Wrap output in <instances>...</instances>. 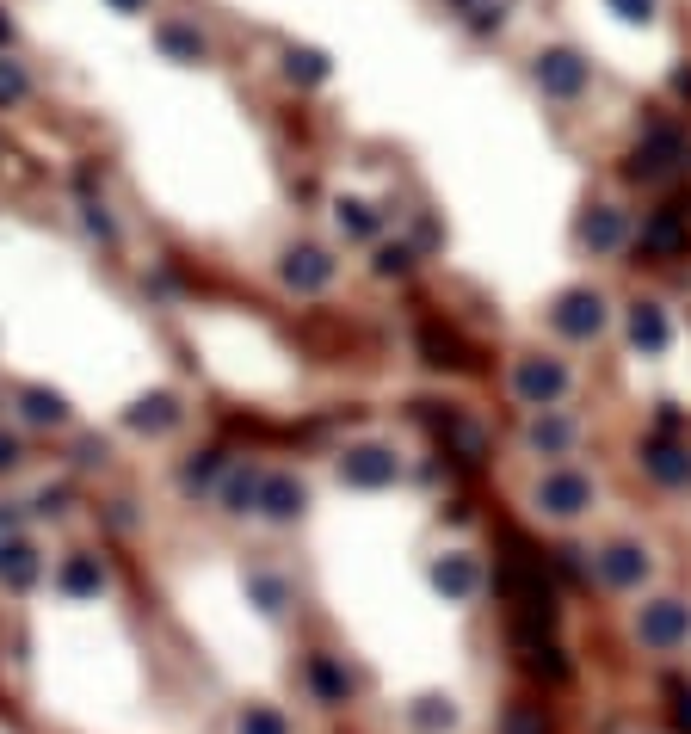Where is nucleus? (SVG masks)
Wrapping results in <instances>:
<instances>
[{
	"instance_id": "1",
	"label": "nucleus",
	"mask_w": 691,
	"mask_h": 734,
	"mask_svg": "<svg viewBox=\"0 0 691 734\" xmlns=\"http://www.w3.org/2000/svg\"><path fill=\"white\" fill-rule=\"evenodd\" d=\"M537 506L550 512V519H580V512L593 506V482L580 469H550L537 482Z\"/></svg>"
},
{
	"instance_id": "2",
	"label": "nucleus",
	"mask_w": 691,
	"mask_h": 734,
	"mask_svg": "<svg viewBox=\"0 0 691 734\" xmlns=\"http://www.w3.org/2000/svg\"><path fill=\"white\" fill-rule=\"evenodd\" d=\"M513 389H519L525 408H556V401L568 395V371H562L556 358H519Z\"/></svg>"
},
{
	"instance_id": "3",
	"label": "nucleus",
	"mask_w": 691,
	"mask_h": 734,
	"mask_svg": "<svg viewBox=\"0 0 691 734\" xmlns=\"http://www.w3.org/2000/svg\"><path fill=\"white\" fill-rule=\"evenodd\" d=\"M636 636H642L648 648H679V642L691 636V611H685L679 599H654V605H642V617H636Z\"/></svg>"
},
{
	"instance_id": "4",
	"label": "nucleus",
	"mask_w": 691,
	"mask_h": 734,
	"mask_svg": "<svg viewBox=\"0 0 691 734\" xmlns=\"http://www.w3.org/2000/svg\"><path fill=\"white\" fill-rule=\"evenodd\" d=\"M340 475L352 488H389L395 475H402V463H395V451H383V445H358V451L340 457Z\"/></svg>"
},
{
	"instance_id": "5",
	"label": "nucleus",
	"mask_w": 691,
	"mask_h": 734,
	"mask_svg": "<svg viewBox=\"0 0 691 734\" xmlns=\"http://www.w3.org/2000/svg\"><path fill=\"white\" fill-rule=\"evenodd\" d=\"M537 87L556 93V99H574L580 87H587V62H580L574 50H543L537 56Z\"/></svg>"
},
{
	"instance_id": "6",
	"label": "nucleus",
	"mask_w": 691,
	"mask_h": 734,
	"mask_svg": "<svg viewBox=\"0 0 691 734\" xmlns=\"http://www.w3.org/2000/svg\"><path fill=\"white\" fill-rule=\"evenodd\" d=\"M556 327L568 340H593L599 327H605V303L593 297V290H568V297L556 303Z\"/></svg>"
},
{
	"instance_id": "7",
	"label": "nucleus",
	"mask_w": 691,
	"mask_h": 734,
	"mask_svg": "<svg viewBox=\"0 0 691 734\" xmlns=\"http://www.w3.org/2000/svg\"><path fill=\"white\" fill-rule=\"evenodd\" d=\"M642 463H648L654 482H667V488H685L691 482V451L673 445V438H654V445L642 451Z\"/></svg>"
},
{
	"instance_id": "8",
	"label": "nucleus",
	"mask_w": 691,
	"mask_h": 734,
	"mask_svg": "<svg viewBox=\"0 0 691 734\" xmlns=\"http://www.w3.org/2000/svg\"><path fill=\"white\" fill-rule=\"evenodd\" d=\"M630 223H624V210H611V204H593L587 210V223H580V241H587L593 253H611V247H624Z\"/></svg>"
},
{
	"instance_id": "9",
	"label": "nucleus",
	"mask_w": 691,
	"mask_h": 734,
	"mask_svg": "<svg viewBox=\"0 0 691 734\" xmlns=\"http://www.w3.org/2000/svg\"><path fill=\"white\" fill-rule=\"evenodd\" d=\"M327 278H334V260H327L321 247H297V253L284 260V284H290V290H321Z\"/></svg>"
},
{
	"instance_id": "10",
	"label": "nucleus",
	"mask_w": 691,
	"mask_h": 734,
	"mask_svg": "<svg viewBox=\"0 0 691 734\" xmlns=\"http://www.w3.org/2000/svg\"><path fill=\"white\" fill-rule=\"evenodd\" d=\"M599 574L611 580V586H642L648 580V556L636 543H611L605 556H599Z\"/></svg>"
},
{
	"instance_id": "11",
	"label": "nucleus",
	"mask_w": 691,
	"mask_h": 734,
	"mask_svg": "<svg viewBox=\"0 0 691 734\" xmlns=\"http://www.w3.org/2000/svg\"><path fill=\"white\" fill-rule=\"evenodd\" d=\"M630 340H636L642 352H667V340H673L667 309H661V303H636V309H630Z\"/></svg>"
},
{
	"instance_id": "12",
	"label": "nucleus",
	"mask_w": 691,
	"mask_h": 734,
	"mask_svg": "<svg viewBox=\"0 0 691 734\" xmlns=\"http://www.w3.org/2000/svg\"><path fill=\"white\" fill-rule=\"evenodd\" d=\"M432 586H439L445 599H469L482 586V568H476V556H445L439 568H432Z\"/></svg>"
},
{
	"instance_id": "13",
	"label": "nucleus",
	"mask_w": 691,
	"mask_h": 734,
	"mask_svg": "<svg viewBox=\"0 0 691 734\" xmlns=\"http://www.w3.org/2000/svg\"><path fill=\"white\" fill-rule=\"evenodd\" d=\"M260 512H266V519H297V512H303V482H290V475H266Z\"/></svg>"
},
{
	"instance_id": "14",
	"label": "nucleus",
	"mask_w": 691,
	"mask_h": 734,
	"mask_svg": "<svg viewBox=\"0 0 691 734\" xmlns=\"http://www.w3.org/2000/svg\"><path fill=\"white\" fill-rule=\"evenodd\" d=\"M642 247H654V253H679L685 247V223H679V210H661L654 223L642 229Z\"/></svg>"
},
{
	"instance_id": "15",
	"label": "nucleus",
	"mask_w": 691,
	"mask_h": 734,
	"mask_svg": "<svg viewBox=\"0 0 691 734\" xmlns=\"http://www.w3.org/2000/svg\"><path fill=\"white\" fill-rule=\"evenodd\" d=\"M309 679H315V691L327 697V704H346V697H352V679H346L327 654H315V660H309Z\"/></svg>"
},
{
	"instance_id": "16",
	"label": "nucleus",
	"mask_w": 691,
	"mask_h": 734,
	"mask_svg": "<svg viewBox=\"0 0 691 734\" xmlns=\"http://www.w3.org/2000/svg\"><path fill=\"white\" fill-rule=\"evenodd\" d=\"M99 586H105V574H99V562H93V556H75V562L62 568V593H75V599H81V593H99Z\"/></svg>"
},
{
	"instance_id": "17",
	"label": "nucleus",
	"mask_w": 691,
	"mask_h": 734,
	"mask_svg": "<svg viewBox=\"0 0 691 734\" xmlns=\"http://www.w3.org/2000/svg\"><path fill=\"white\" fill-rule=\"evenodd\" d=\"M0 574H7L13 586H25L31 574H38V556H31L25 543H0Z\"/></svg>"
},
{
	"instance_id": "18",
	"label": "nucleus",
	"mask_w": 691,
	"mask_h": 734,
	"mask_svg": "<svg viewBox=\"0 0 691 734\" xmlns=\"http://www.w3.org/2000/svg\"><path fill=\"white\" fill-rule=\"evenodd\" d=\"M161 50H167V56H186V62H198V56H204V38H198L192 25H161Z\"/></svg>"
},
{
	"instance_id": "19",
	"label": "nucleus",
	"mask_w": 691,
	"mask_h": 734,
	"mask_svg": "<svg viewBox=\"0 0 691 734\" xmlns=\"http://www.w3.org/2000/svg\"><path fill=\"white\" fill-rule=\"evenodd\" d=\"M235 734H290V722L278 710H266V704H247L241 722H235Z\"/></svg>"
},
{
	"instance_id": "20",
	"label": "nucleus",
	"mask_w": 691,
	"mask_h": 734,
	"mask_svg": "<svg viewBox=\"0 0 691 734\" xmlns=\"http://www.w3.org/2000/svg\"><path fill=\"white\" fill-rule=\"evenodd\" d=\"M130 426H136V432H161V426H173V401H167V395H149L142 408H130Z\"/></svg>"
},
{
	"instance_id": "21",
	"label": "nucleus",
	"mask_w": 691,
	"mask_h": 734,
	"mask_svg": "<svg viewBox=\"0 0 691 734\" xmlns=\"http://www.w3.org/2000/svg\"><path fill=\"white\" fill-rule=\"evenodd\" d=\"M260 488H266V482H260L253 469H235V475H229V494H223V500H229V512H247V506H260Z\"/></svg>"
},
{
	"instance_id": "22",
	"label": "nucleus",
	"mask_w": 691,
	"mask_h": 734,
	"mask_svg": "<svg viewBox=\"0 0 691 734\" xmlns=\"http://www.w3.org/2000/svg\"><path fill=\"white\" fill-rule=\"evenodd\" d=\"M568 438H574L568 420H537V426H531V451H562Z\"/></svg>"
},
{
	"instance_id": "23",
	"label": "nucleus",
	"mask_w": 691,
	"mask_h": 734,
	"mask_svg": "<svg viewBox=\"0 0 691 734\" xmlns=\"http://www.w3.org/2000/svg\"><path fill=\"white\" fill-rule=\"evenodd\" d=\"M340 229H346V235H377L371 204H352V198H346V204H340Z\"/></svg>"
},
{
	"instance_id": "24",
	"label": "nucleus",
	"mask_w": 691,
	"mask_h": 734,
	"mask_svg": "<svg viewBox=\"0 0 691 734\" xmlns=\"http://www.w3.org/2000/svg\"><path fill=\"white\" fill-rule=\"evenodd\" d=\"M25 414H31V420H38V426H56V420L68 414V408H62V401H56V395H44V389H31V395H25Z\"/></svg>"
},
{
	"instance_id": "25",
	"label": "nucleus",
	"mask_w": 691,
	"mask_h": 734,
	"mask_svg": "<svg viewBox=\"0 0 691 734\" xmlns=\"http://www.w3.org/2000/svg\"><path fill=\"white\" fill-rule=\"evenodd\" d=\"M284 62H290V75H297V81H321L327 75V56L321 50H290Z\"/></svg>"
},
{
	"instance_id": "26",
	"label": "nucleus",
	"mask_w": 691,
	"mask_h": 734,
	"mask_svg": "<svg viewBox=\"0 0 691 734\" xmlns=\"http://www.w3.org/2000/svg\"><path fill=\"white\" fill-rule=\"evenodd\" d=\"M414 722H420V728H451V722H457V710H451V704H439V697H426V704L414 710Z\"/></svg>"
},
{
	"instance_id": "27",
	"label": "nucleus",
	"mask_w": 691,
	"mask_h": 734,
	"mask_svg": "<svg viewBox=\"0 0 691 734\" xmlns=\"http://www.w3.org/2000/svg\"><path fill=\"white\" fill-rule=\"evenodd\" d=\"M506 734H543V716L531 704H513V710H506Z\"/></svg>"
},
{
	"instance_id": "28",
	"label": "nucleus",
	"mask_w": 691,
	"mask_h": 734,
	"mask_svg": "<svg viewBox=\"0 0 691 734\" xmlns=\"http://www.w3.org/2000/svg\"><path fill=\"white\" fill-rule=\"evenodd\" d=\"M408 266H414V253H408V247H383V253H377V272H383V278H402Z\"/></svg>"
},
{
	"instance_id": "29",
	"label": "nucleus",
	"mask_w": 691,
	"mask_h": 734,
	"mask_svg": "<svg viewBox=\"0 0 691 734\" xmlns=\"http://www.w3.org/2000/svg\"><path fill=\"white\" fill-rule=\"evenodd\" d=\"M25 99V75H19V62H0V105H13Z\"/></svg>"
},
{
	"instance_id": "30",
	"label": "nucleus",
	"mask_w": 691,
	"mask_h": 734,
	"mask_svg": "<svg viewBox=\"0 0 691 734\" xmlns=\"http://www.w3.org/2000/svg\"><path fill=\"white\" fill-rule=\"evenodd\" d=\"M611 13L630 19V25H648V19H654V0H611Z\"/></svg>"
},
{
	"instance_id": "31",
	"label": "nucleus",
	"mask_w": 691,
	"mask_h": 734,
	"mask_svg": "<svg viewBox=\"0 0 691 734\" xmlns=\"http://www.w3.org/2000/svg\"><path fill=\"white\" fill-rule=\"evenodd\" d=\"M253 593L266 599V611H284V586H278L272 574H253Z\"/></svg>"
},
{
	"instance_id": "32",
	"label": "nucleus",
	"mask_w": 691,
	"mask_h": 734,
	"mask_svg": "<svg viewBox=\"0 0 691 734\" xmlns=\"http://www.w3.org/2000/svg\"><path fill=\"white\" fill-rule=\"evenodd\" d=\"M673 722H679V734H691V691L685 685L673 691Z\"/></svg>"
},
{
	"instance_id": "33",
	"label": "nucleus",
	"mask_w": 691,
	"mask_h": 734,
	"mask_svg": "<svg viewBox=\"0 0 691 734\" xmlns=\"http://www.w3.org/2000/svg\"><path fill=\"white\" fill-rule=\"evenodd\" d=\"M469 25H476V31H494V25H500V7H469Z\"/></svg>"
},
{
	"instance_id": "34",
	"label": "nucleus",
	"mask_w": 691,
	"mask_h": 734,
	"mask_svg": "<svg viewBox=\"0 0 691 734\" xmlns=\"http://www.w3.org/2000/svg\"><path fill=\"white\" fill-rule=\"evenodd\" d=\"M13 457H19V445H13V438H0V469H7Z\"/></svg>"
},
{
	"instance_id": "35",
	"label": "nucleus",
	"mask_w": 691,
	"mask_h": 734,
	"mask_svg": "<svg viewBox=\"0 0 691 734\" xmlns=\"http://www.w3.org/2000/svg\"><path fill=\"white\" fill-rule=\"evenodd\" d=\"M118 7H124V13H136V7H142V0H118Z\"/></svg>"
},
{
	"instance_id": "36",
	"label": "nucleus",
	"mask_w": 691,
	"mask_h": 734,
	"mask_svg": "<svg viewBox=\"0 0 691 734\" xmlns=\"http://www.w3.org/2000/svg\"><path fill=\"white\" fill-rule=\"evenodd\" d=\"M0 44H7V19H0Z\"/></svg>"
},
{
	"instance_id": "37",
	"label": "nucleus",
	"mask_w": 691,
	"mask_h": 734,
	"mask_svg": "<svg viewBox=\"0 0 691 734\" xmlns=\"http://www.w3.org/2000/svg\"><path fill=\"white\" fill-rule=\"evenodd\" d=\"M463 7H488V0H463Z\"/></svg>"
}]
</instances>
